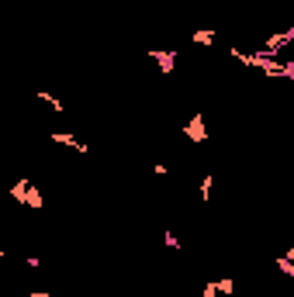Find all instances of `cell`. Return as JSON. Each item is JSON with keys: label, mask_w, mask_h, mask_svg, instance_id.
<instances>
[{"label": "cell", "mask_w": 294, "mask_h": 297, "mask_svg": "<svg viewBox=\"0 0 294 297\" xmlns=\"http://www.w3.org/2000/svg\"><path fill=\"white\" fill-rule=\"evenodd\" d=\"M291 42H294V24L288 28V31H281V35H270V38H267V42H263V45H260L256 52H263V56H274V52L288 49Z\"/></svg>", "instance_id": "6da1fadb"}, {"label": "cell", "mask_w": 294, "mask_h": 297, "mask_svg": "<svg viewBox=\"0 0 294 297\" xmlns=\"http://www.w3.org/2000/svg\"><path fill=\"white\" fill-rule=\"evenodd\" d=\"M184 135H187V139H194V142H204V139H208V132H204V118H201V114H194V118L184 125Z\"/></svg>", "instance_id": "7a4b0ae2"}, {"label": "cell", "mask_w": 294, "mask_h": 297, "mask_svg": "<svg viewBox=\"0 0 294 297\" xmlns=\"http://www.w3.org/2000/svg\"><path fill=\"white\" fill-rule=\"evenodd\" d=\"M149 59H156L159 63V73H173V63H177V52H159V49H152L149 52Z\"/></svg>", "instance_id": "3957f363"}, {"label": "cell", "mask_w": 294, "mask_h": 297, "mask_svg": "<svg viewBox=\"0 0 294 297\" xmlns=\"http://www.w3.org/2000/svg\"><path fill=\"white\" fill-rule=\"evenodd\" d=\"M52 142H56V146H66V148H73V152H83V155L90 152V148L83 146V142H76V139L70 135V132H52Z\"/></svg>", "instance_id": "277c9868"}, {"label": "cell", "mask_w": 294, "mask_h": 297, "mask_svg": "<svg viewBox=\"0 0 294 297\" xmlns=\"http://www.w3.org/2000/svg\"><path fill=\"white\" fill-rule=\"evenodd\" d=\"M194 45H204V49L215 45V31H211V28H197V31H194Z\"/></svg>", "instance_id": "5b68a950"}, {"label": "cell", "mask_w": 294, "mask_h": 297, "mask_svg": "<svg viewBox=\"0 0 294 297\" xmlns=\"http://www.w3.org/2000/svg\"><path fill=\"white\" fill-rule=\"evenodd\" d=\"M35 97H38L42 104H49V107H56V111H66V104H63V100H59L56 93H35Z\"/></svg>", "instance_id": "8992f818"}, {"label": "cell", "mask_w": 294, "mask_h": 297, "mask_svg": "<svg viewBox=\"0 0 294 297\" xmlns=\"http://www.w3.org/2000/svg\"><path fill=\"white\" fill-rule=\"evenodd\" d=\"M215 284H218V294H225V297L235 294V280H232V277H225V280H215Z\"/></svg>", "instance_id": "52a82bcc"}, {"label": "cell", "mask_w": 294, "mask_h": 297, "mask_svg": "<svg viewBox=\"0 0 294 297\" xmlns=\"http://www.w3.org/2000/svg\"><path fill=\"white\" fill-rule=\"evenodd\" d=\"M211 183H215L211 176H201V201H204V204L211 201Z\"/></svg>", "instance_id": "ba28073f"}, {"label": "cell", "mask_w": 294, "mask_h": 297, "mask_svg": "<svg viewBox=\"0 0 294 297\" xmlns=\"http://www.w3.org/2000/svg\"><path fill=\"white\" fill-rule=\"evenodd\" d=\"M163 242H166L170 249H177V252H180V238H177L173 231H163Z\"/></svg>", "instance_id": "9c48e42d"}, {"label": "cell", "mask_w": 294, "mask_h": 297, "mask_svg": "<svg viewBox=\"0 0 294 297\" xmlns=\"http://www.w3.org/2000/svg\"><path fill=\"white\" fill-rule=\"evenodd\" d=\"M201 297H218V284H204V291H201Z\"/></svg>", "instance_id": "30bf717a"}, {"label": "cell", "mask_w": 294, "mask_h": 297, "mask_svg": "<svg viewBox=\"0 0 294 297\" xmlns=\"http://www.w3.org/2000/svg\"><path fill=\"white\" fill-rule=\"evenodd\" d=\"M28 297H52V294H49V291H31Z\"/></svg>", "instance_id": "8fae6325"}]
</instances>
